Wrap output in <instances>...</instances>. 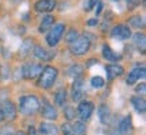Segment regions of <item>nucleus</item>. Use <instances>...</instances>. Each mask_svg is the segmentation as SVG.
Here are the masks:
<instances>
[{
  "label": "nucleus",
  "mask_w": 146,
  "mask_h": 135,
  "mask_svg": "<svg viewBox=\"0 0 146 135\" xmlns=\"http://www.w3.org/2000/svg\"><path fill=\"white\" fill-rule=\"evenodd\" d=\"M41 109V103L35 95H25L19 99L18 111L25 116H31L35 115Z\"/></svg>",
  "instance_id": "f257e3e1"
},
{
  "label": "nucleus",
  "mask_w": 146,
  "mask_h": 135,
  "mask_svg": "<svg viewBox=\"0 0 146 135\" xmlns=\"http://www.w3.org/2000/svg\"><path fill=\"white\" fill-rule=\"evenodd\" d=\"M57 77H58L57 68L52 66V65L43 66V70H42V73L39 74V77H38L36 87H39V88H42V89H50L53 85H54Z\"/></svg>",
  "instance_id": "f03ea898"
},
{
  "label": "nucleus",
  "mask_w": 146,
  "mask_h": 135,
  "mask_svg": "<svg viewBox=\"0 0 146 135\" xmlns=\"http://www.w3.org/2000/svg\"><path fill=\"white\" fill-rule=\"evenodd\" d=\"M89 49H91V39L87 35L78 36L73 43L69 45V52L72 53V56H77V57L88 53Z\"/></svg>",
  "instance_id": "7ed1b4c3"
},
{
  "label": "nucleus",
  "mask_w": 146,
  "mask_h": 135,
  "mask_svg": "<svg viewBox=\"0 0 146 135\" xmlns=\"http://www.w3.org/2000/svg\"><path fill=\"white\" fill-rule=\"evenodd\" d=\"M64 32H65V24L64 23H58L56 26H53L46 35V42L50 47H56L58 42L61 41Z\"/></svg>",
  "instance_id": "20e7f679"
},
{
  "label": "nucleus",
  "mask_w": 146,
  "mask_h": 135,
  "mask_svg": "<svg viewBox=\"0 0 146 135\" xmlns=\"http://www.w3.org/2000/svg\"><path fill=\"white\" fill-rule=\"evenodd\" d=\"M95 111V104L92 101H88V100H81L78 103L77 107V115L80 118V122H88L91 119V116Z\"/></svg>",
  "instance_id": "39448f33"
},
{
  "label": "nucleus",
  "mask_w": 146,
  "mask_h": 135,
  "mask_svg": "<svg viewBox=\"0 0 146 135\" xmlns=\"http://www.w3.org/2000/svg\"><path fill=\"white\" fill-rule=\"evenodd\" d=\"M43 70L42 64H34V62H27L22 66V74L26 80H35L39 77V74Z\"/></svg>",
  "instance_id": "423d86ee"
},
{
  "label": "nucleus",
  "mask_w": 146,
  "mask_h": 135,
  "mask_svg": "<svg viewBox=\"0 0 146 135\" xmlns=\"http://www.w3.org/2000/svg\"><path fill=\"white\" fill-rule=\"evenodd\" d=\"M84 95H85V83H84L83 77H78L73 80L72 89H70V96L72 100L76 103H80L83 100Z\"/></svg>",
  "instance_id": "0eeeda50"
},
{
  "label": "nucleus",
  "mask_w": 146,
  "mask_h": 135,
  "mask_svg": "<svg viewBox=\"0 0 146 135\" xmlns=\"http://www.w3.org/2000/svg\"><path fill=\"white\" fill-rule=\"evenodd\" d=\"M111 36L116 41H127L131 36V30L127 24H116L111 30Z\"/></svg>",
  "instance_id": "6e6552de"
},
{
  "label": "nucleus",
  "mask_w": 146,
  "mask_h": 135,
  "mask_svg": "<svg viewBox=\"0 0 146 135\" xmlns=\"http://www.w3.org/2000/svg\"><path fill=\"white\" fill-rule=\"evenodd\" d=\"M0 111L3 112L4 120H15L16 119V107L11 100H3L0 103Z\"/></svg>",
  "instance_id": "1a4fd4ad"
},
{
  "label": "nucleus",
  "mask_w": 146,
  "mask_h": 135,
  "mask_svg": "<svg viewBox=\"0 0 146 135\" xmlns=\"http://www.w3.org/2000/svg\"><path fill=\"white\" fill-rule=\"evenodd\" d=\"M42 118L47 120H57L58 119V112L56 107L52 103H49V100L42 99V109H41Z\"/></svg>",
  "instance_id": "9d476101"
},
{
  "label": "nucleus",
  "mask_w": 146,
  "mask_h": 135,
  "mask_svg": "<svg viewBox=\"0 0 146 135\" xmlns=\"http://www.w3.org/2000/svg\"><path fill=\"white\" fill-rule=\"evenodd\" d=\"M33 56H34L36 60L42 61V62H49V61H52L53 58L56 57V54L53 52H49V50H46L45 47H42V46H34V49H33Z\"/></svg>",
  "instance_id": "9b49d317"
},
{
  "label": "nucleus",
  "mask_w": 146,
  "mask_h": 135,
  "mask_svg": "<svg viewBox=\"0 0 146 135\" xmlns=\"http://www.w3.org/2000/svg\"><path fill=\"white\" fill-rule=\"evenodd\" d=\"M145 74H146V70H145V66L142 65V66H137L134 68L130 73H129V76L126 78V84L127 85H134L137 81H139L141 78H145Z\"/></svg>",
  "instance_id": "f8f14e48"
},
{
  "label": "nucleus",
  "mask_w": 146,
  "mask_h": 135,
  "mask_svg": "<svg viewBox=\"0 0 146 135\" xmlns=\"http://www.w3.org/2000/svg\"><path fill=\"white\" fill-rule=\"evenodd\" d=\"M106 73H107V80L112 81L116 77H120L125 73V69L119 64H108L106 65Z\"/></svg>",
  "instance_id": "ddd939ff"
},
{
  "label": "nucleus",
  "mask_w": 146,
  "mask_h": 135,
  "mask_svg": "<svg viewBox=\"0 0 146 135\" xmlns=\"http://www.w3.org/2000/svg\"><path fill=\"white\" fill-rule=\"evenodd\" d=\"M56 0H38L34 4V10L36 12H52L56 8Z\"/></svg>",
  "instance_id": "4468645a"
},
{
  "label": "nucleus",
  "mask_w": 146,
  "mask_h": 135,
  "mask_svg": "<svg viewBox=\"0 0 146 135\" xmlns=\"http://www.w3.org/2000/svg\"><path fill=\"white\" fill-rule=\"evenodd\" d=\"M36 132L39 135H58V127L50 122H41Z\"/></svg>",
  "instance_id": "2eb2a0df"
},
{
  "label": "nucleus",
  "mask_w": 146,
  "mask_h": 135,
  "mask_svg": "<svg viewBox=\"0 0 146 135\" xmlns=\"http://www.w3.org/2000/svg\"><path fill=\"white\" fill-rule=\"evenodd\" d=\"M102 54H103L104 60L111 61V62H118L119 60H122V56L118 54L115 50H112L108 45H103V47H102Z\"/></svg>",
  "instance_id": "dca6fc26"
},
{
  "label": "nucleus",
  "mask_w": 146,
  "mask_h": 135,
  "mask_svg": "<svg viewBox=\"0 0 146 135\" xmlns=\"http://www.w3.org/2000/svg\"><path fill=\"white\" fill-rule=\"evenodd\" d=\"M33 49H34V42H33L31 38H26L25 41L22 42L21 47H19V57L26 58L27 56H30L33 53Z\"/></svg>",
  "instance_id": "f3484780"
},
{
  "label": "nucleus",
  "mask_w": 146,
  "mask_h": 135,
  "mask_svg": "<svg viewBox=\"0 0 146 135\" xmlns=\"http://www.w3.org/2000/svg\"><path fill=\"white\" fill-rule=\"evenodd\" d=\"M131 105L134 107V109H135L138 114L143 115L146 111V100L143 96H133L131 97Z\"/></svg>",
  "instance_id": "a211bd4d"
},
{
  "label": "nucleus",
  "mask_w": 146,
  "mask_h": 135,
  "mask_svg": "<svg viewBox=\"0 0 146 135\" xmlns=\"http://www.w3.org/2000/svg\"><path fill=\"white\" fill-rule=\"evenodd\" d=\"M131 128H133V118H131V115H126L118 124V131L120 134L126 135L129 134V131H131Z\"/></svg>",
  "instance_id": "6ab92c4d"
},
{
  "label": "nucleus",
  "mask_w": 146,
  "mask_h": 135,
  "mask_svg": "<svg viewBox=\"0 0 146 135\" xmlns=\"http://www.w3.org/2000/svg\"><path fill=\"white\" fill-rule=\"evenodd\" d=\"M133 41H134V46L138 49V52L141 54H145L146 52V38L143 32H137L133 36Z\"/></svg>",
  "instance_id": "aec40b11"
},
{
  "label": "nucleus",
  "mask_w": 146,
  "mask_h": 135,
  "mask_svg": "<svg viewBox=\"0 0 146 135\" xmlns=\"http://www.w3.org/2000/svg\"><path fill=\"white\" fill-rule=\"evenodd\" d=\"M98 115H99V119L102 122V124H107L111 119V112H110V108L107 104H102L98 108Z\"/></svg>",
  "instance_id": "412c9836"
},
{
  "label": "nucleus",
  "mask_w": 146,
  "mask_h": 135,
  "mask_svg": "<svg viewBox=\"0 0 146 135\" xmlns=\"http://www.w3.org/2000/svg\"><path fill=\"white\" fill-rule=\"evenodd\" d=\"M54 16L53 15H46L43 19H42V22H41V24H39V27H38V31L41 32H46V31H49L50 28L53 27V24H54Z\"/></svg>",
  "instance_id": "4be33fe9"
},
{
  "label": "nucleus",
  "mask_w": 146,
  "mask_h": 135,
  "mask_svg": "<svg viewBox=\"0 0 146 135\" xmlns=\"http://www.w3.org/2000/svg\"><path fill=\"white\" fill-rule=\"evenodd\" d=\"M66 96H68V93H66V89L65 88H60L54 93V101H56V104H57L58 107H64L65 105V103H66Z\"/></svg>",
  "instance_id": "5701e85b"
},
{
  "label": "nucleus",
  "mask_w": 146,
  "mask_h": 135,
  "mask_svg": "<svg viewBox=\"0 0 146 135\" xmlns=\"http://www.w3.org/2000/svg\"><path fill=\"white\" fill-rule=\"evenodd\" d=\"M129 23L134 28H143L145 27L143 16H141V15H134V16H131V18H129Z\"/></svg>",
  "instance_id": "b1692460"
},
{
  "label": "nucleus",
  "mask_w": 146,
  "mask_h": 135,
  "mask_svg": "<svg viewBox=\"0 0 146 135\" xmlns=\"http://www.w3.org/2000/svg\"><path fill=\"white\" fill-rule=\"evenodd\" d=\"M83 72H84V68L81 65H78V64H74V65H72L68 69V76L73 78H78V77H81Z\"/></svg>",
  "instance_id": "393cba45"
},
{
  "label": "nucleus",
  "mask_w": 146,
  "mask_h": 135,
  "mask_svg": "<svg viewBox=\"0 0 146 135\" xmlns=\"http://www.w3.org/2000/svg\"><path fill=\"white\" fill-rule=\"evenodd\" d=\"M73 127V131H74V134L77 135H87V126L84 122H74V124L72 126Z\"/></svg>",
  "instance_id": "a878e982"
},
{
  "label": "nucleus",
  "mask_w": 146,
  "mask_h": 135,
  "mask_svg": "<svg viewBox=\"0 0 146 135\" xmlns=\"http://www.w3.org/2000/svg\"><path fill=\"white\" fill-rule=\"evenodd\" d=\"M91 85L95 89H100L106 85V80L103 77H100V76H95V77L91 78Z\"/></svg>",
  "instance_id": "bb28decb"
},
{
  "label": "nucleus",
  "mask_w": 146,
  "mask_h": 135,
  "mask_svg": "<svg viewBox=\"0 0 146 135\" xmlns=\"http://www.w3.org/2000/svg\"><path fill=\"white\" fill-rule=\"evenodd\" d=\"M62 108H64L65 118H66L68 120H73L74 118H76V111H74L73 107H70V105H65V107H62Z\"/></svg>",
  "instance_id": "cd10ccee"
},
{
  "label": "nucleus",
  "mask_w": 146,
  "mask_h": 135,
  "mask_svg": "<svg viewBox=\"0 0 146 135\" xmlns=\"http://www.w3.org/2000/svg\"><path fill=\"white\" fill-rule=\"evenodd\" d=\"M78 31L77 30H74V28H72V30H69L68 34H66V42H68V45H70V43H73V42L76 41L78 38Z\"/></svg>",
  "instance_id": "c85d7f7f"
},
{
  "label": "nucleus",
  "mask_w": 146,
  "mask_h": 135,
  "mask_svg": "<svg viewBox=\"0 0 146 135\" xmlns=\"http://www.w3.org/2000/svg\"><path fill=\"white\" fill-rule=\"evenodd\" d=\"M61 132H62V135H74L73 127H72V124H70L69 122L61 124Z\"/></svg>",
  "instance_id": "c756f323"
},
{
  "label": "nucleus",
  "mask_w": 146,
  "mask_h": 135,
  "mask_svg": "<svg viewBox=\"0 0 146 135\" xmlns=\"http://www.w3.org/2000/svg\"><path fill=\"white\" fill-rule=\"evenodd\" d=\"M135 92L137 93H139V96H145V93H146V84L141 83L138 87H135Z\"/></svg>",
  "instance_id": "7c9ffc66"
},
{
  "label": "nucleus",
  "mask_w": 146,
  "mask_h": 135,
  "mask_svg": "<svg viewBox=\"0 0 146 135\" xmlns=\"http://www.w3.org/2000/svg\"><path fill=\"white\" fill-rule=\"evenodd\" d=\"M100 3V0H89L88 1V4L87 5H84V10L85 11H91V10H94L95 8V5L96 4H99Z\"/></svg>",
  "instance_id": "2f4dec72"
},
{
  "label": "nucleus",
  "mask_w": 146,
  "mask_h": 135,
  "mask_svg": "<svg viewBox=\"0 0 146 135\" xmlns=\"http://www.w3.org/2000/svg\"><path fill=\"white\" fill-rule=\"evenodd\" d=\"M138 4H139V0H127V5H129V8H130V10L135 8Z\"/></svg>",
  "instance_id": "473e14b6"
},
{
  "label": "nucleus",
  "mask_w": 146,
  "mask_h": 135,
  "mask_svg": "<svg viewBox=\"0 0 146 135\" xmlns=\"http://www.w3.org/2000/svg\"><path fill=\"white\" fill-rule=\"evenodd\" d=\"M99 61L96 60V58H92V60H89L88 62H87V65H85V68H91V66H94L95 64H98Z\"/></svg>",
  "instance_id": "72a5a7b5"
},
{
  "label": "nucleus",
  "mask_w": 146,
  "mask_h": 135,
  "mask_svg": "<svg viewBox=\"0 0 146 135\" xmlns=\"http://www.w3.org/2000/svg\"><path fill=\"white\" fill-rule=\"evenodd\" d=\"M29 135H39V134L36 132V130L34 128V127H31V126H30V127H29Z\"/></svg>",
  "instance_id": "f704fd0d"
},
{
  "label": "nucleus",
  "mask_w": 146,
  "mask_h": 135,
  "mask_svg": "<svg viewBox=\"0 0 146 135\" xmlns=\"http://www.w3.org/2000/svg\"><path fill=\"white\" fill-rule=\"evenodd\" d=\"M98 24V19H89L88 21V26H91V27H94V26H96Z\"/></svg>",
  "instance_id": "c9c22d12"
},
{
  "label": "nucleus",
  "mask_w": 146,
  "mask_h": 135,
  "mask_svg": "<svg viewBox=\"0 0 146 135\" xmlns=\"http://www.w3.org/2000/svg\"><path fill=\"white\" fill-rule=\"evenodd\" d=\"M102 10H103V3L100 1L99 4H98V8H96V15H100V12H102Z\"/></svg>",
  "instance_id": "e433bc0d"
},
{
  "label": "nucleus",
  "mask_w": 146,
  "mask_h": 135,
  "mask_svg": "<svg viewBox=\"0 0 146 135\" xmlns=\"http://www.w3.org/2000/svg\"><path fill=\"white\" fill-rule=\"evenodd\" d=\"M3 122H4V116H3V112L0 111V124H1Z\"/></svg>",
  "instance_id": "4c0bfd02"
},
{
  "label": "nucleus",
  "mask_w": 146,
  "mask_h": 135,
  "mask_svg": "<svg viewBox=\"0 0 146 135\" xmlns=\"http://www.w3.org/2000/svg\"><path fill=\"white\" fill-rule=\"evenodd\" d=\"M14 135H27V134L25 132V131H16V132H15Z\"/></svg>",
  "instance_id": "58836bf2"
},
{
  "label": "nucleus",
  "mask_w": 146,
  "mask_h": 135,
  "mask_svg": "<svg viewBox=\"0 0 146 135\" xmlns=\"http://www.w3.org/2000/svg\"><path fill=\"white\" fill-rule=\"evenodd\" d=\"M1 135H14V134H12L11 131H8V130H7V131H4V132H3V134H1Z\"/></svg>",
  "instance_id": "ea45409f"
}]
</instances>
